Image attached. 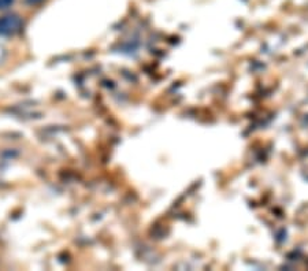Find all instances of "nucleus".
Masks as SVG:
<instances>
[{
  "mask_svg": "<svg viewBox=\"0 0 308 271\" xmlns=\"http://www.w3.org/2000/svg\"><path fill=\"white\" fill-rule=\"evenodd\" d=\"M21 26H22V21L18 15H5L0 18V36H13L21 30Z\"/></svg>",
  "mask_w": 308,
  "mask_h": 271,
  "instance_id": "obj_1",
  "label": "nucleus"
},
{
  "mask_svg": "<svg viewBox=\"0 0 308 271\" xmlns=\"http://www.w3.org/2000/svg\"><path fill=\"white\" fill-rule=\"evenodd\" d=\"M6 56H7V50H6L5 47L0 44V64L5 62Z\"/></svg>",
  "mask_w": 308,
  "mask_h": 271,
  "instance_id": "obj_3",
  "label": "nucleus"
},
{
  "mask_svg": "<svg viewBox=\"0 0 308 271\" xmlns=\"http://www.w3.org/2000/svg\"><path fill=\"white\" fill-rule=\"evenodd\" d=\"M13 3H14V0H0V10L9 9Z\"/></svg>",
  "mask_w": 308,
  "mask_h": 271,
  "instance_id": "obj_2",
  "label": "nucleus"
},
{
  "mask_svg": "<svg viewBox=\"0 0 308 271\" xmlns=\"http://www.w3.org/2000/svg\"><path fill=\"white\" fill-rule=\"evenodd\" d=\"M26 2H28L29 5H38V3H40V2H42V0H26Z\"/></svg>",
  "mask_w": 308,
  "mask_h": 271,
  "instance_id": "obj_4",
  "label": "nucleus"
}]
</instances>
